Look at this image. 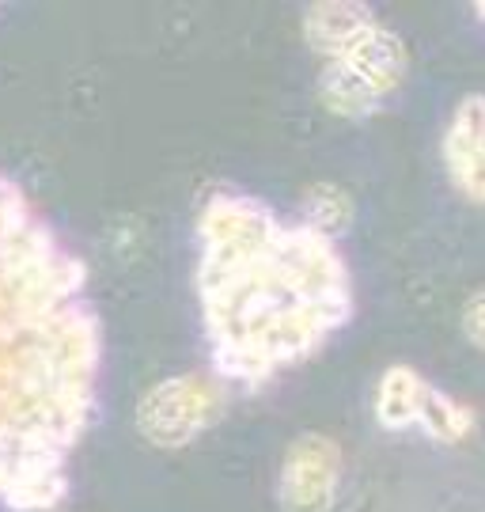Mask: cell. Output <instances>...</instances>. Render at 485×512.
I'll use <instances>...</instances> for the list:
<instances>
[{"mask_svg":"<svg viewBox=\"0 0 485 512\" xmlns=\"http://www.w3.org/2000/svg\"><path fill=\"white\" fill-rule=\"evenodd\" d=\"M463 327H467L470 346H482V289L470 293L467 308H463Z\"/></svg>","mask_w":485,"mask_h":512,"instance_id":"cell-11","label":"cell"},{"mask_svg":"<svg viewBox=\"0 0 485 512\" xmlns=\"http://www.w3.org/2000/svg\"><path fill=\"white\" fill-rule=\"evenodd\" d=\"M103 334L88 270L0 175V505L46 512L95 414Z\"/></svg>","mask_w":485,"mask_h":512,"instance_id":"cell-1","label":"cell"},{"mask_svg":"<svg viewBox=\"0 0 485 512\" xmlns=\"http://www.w3.org/2000/svg\"><path fill=\"white\" fill-rule=\"evenodd\" d=\"M376 418L391 433L421 429L440 444L467 440L474 429V414L467 406H459L410 365H395L383 372L376 387Z\"/></svg>","mask_w":485,"mask_h":512,"instance_id":"cell-3","label":"cell"},{"mask_svg":"<svg viewBox=\"0 0 485 512\" xmlns=\"http://www.w3.org/2000/svg\"><path fill=\"white\" fill-rule=\"evenodd\" d=\"M198 300L216 376L258 391L353 319L334 239L251 194H213L198 217Z\"/></svg>","mask_w":485,"mask_h":512,"instance_id":"cell-2","label":"cell"},{"mask_svg":"<svg viewBox=\"0 0 485 512\" xmlns=\"http://www.w3.org/2000/svg\"><path fill=\"white\" fill-rule=\"evenodd\" d=\"M304 217H307L304 224H311L323 236L345 232L353 224V198L345 194L342 186H330V183L311 186L304 198Z\"/></svg>","mask_w":485,"mask_h":512,"instance_id":"cell-10","label":"cell"},{"mask_svg":"<svg viewBox=\"0 0 485 512\" xmlns=\"http://www.w3.org/2000/svg\"><path fill=\"white\" fill-rule=\"evenodd\" d=\"M372 19H376L372 16V8H364V4H345V0L311 4L304 16L307 46L330 61V57L338 54L345 42L357 35L364 23H372Z\"/></svg>","mask_w":485,"mask_h":512,"instance_id":"cell-8","label":"cell"},{"mask_svg":"<svg viewBox=\"0 0 485 512\" xmlns=\"http://www.w3.org/2000/svg\"><path fill=\"white\" fill-rule=\"evenodd\" d=\"M319 99L326 110H334L338 118H368L372 110H379V99L368 88H360L353 76H345L342 69L326 65L319 76Z\"/></svg>","mask_w":485,"mask_h":512,"instance_id":"cell-9","label":"cell"},{"mask_svg":"<svg viewBox=\"0 0 485 512\" xmlns=\"http://www.w3.org/2000/svg\"><path fill=\"white\" fill-rule=\"evenodd\" d=\"M444 164H448L451 186L467 194L470 202H482V95H467L451 114L448 133H444Z\"/></svg>","mask_w":485,"mask_h":512,"instance_id":"cell-7","label":"cell"},{"mask_svg":"<svg viewBox=\"0 0 485 512\" xmlns=\"http://www.w3.org/2000/svg\"><path fill=\"white\" fill-rule=\"evenodd\" d=\"M224 414V387L209 376H171L137 406V429L156 448H182L209 433Z\"/></svg>","mask_w":485,"mask_h":512,"instance_id":"cell-4","label":"cell"},{"mask_svg":"<svg viewBox=\"0 0 485 512\" xmlns=\"http://www.w3.org/2000/svg\"><path fill=\"white\" fill-rule=\"evenodd\" d=\"M342 482V448L323 433H307L288 444L277 501L285 512H330Z\"/></svg>","mask_w":485,"mask_h":512,"instance_id":"cell-5","label":"cell"},{"mask_svg":"<svg viewBox=\"0 0 485 512\" xmlns=\"http://www.w3.org/2000/svg\"><path fill=\"white\" fill-rule=\"evenodd\" d=\"M326 65H334L345 76H353L360 88H368L383 103L402 84V76H406V46L398 42L391 27H383L379 19H372Z\"/></svg>","mask_w":485,"mask_h":512,"instance_id":"cell-6","label":"cell"}]
</instances>
